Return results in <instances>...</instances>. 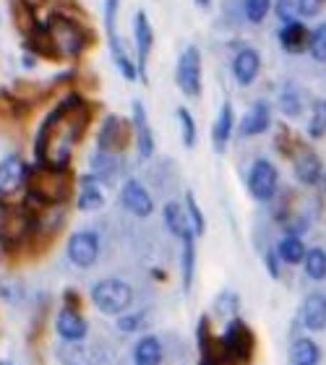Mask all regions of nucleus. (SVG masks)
Here are the masks:
<instances>
[{"label": "nucleus", "mask_w": 326, "mask_h": 365, "mask_svg": "<svg viewBox=\"0 0 326 365\" xmlns=\"http://www.w3.org/2000/svg\"><path fill=\"white\" fill-rule=\"evenodd\" d=\"M89 123V107L78 97H66L53 113L47 115L42 128L34 141V152H37L39 165H50V168H68L73 146L81 138L83 128Z\"/></svg>", "instance_id": "f257e3e1"}, {"label": "nucleus", "mask_w": 326, "mask_h": 365, "mask_svg": "<svg viewBox=\"0 0 326 365\" xmlns=\"http://www.w3.org/2000/svg\"><path fill=\"white\" fill-rule=\"evenodd\" d=\"M31 39L37 42L47 55H55V58H76L81 55V50L86 47L89 37L86 31L78 26V21L68 19L63 14L50 16V21L45 24V29H39L31 34Z\"/></svg>", "instance_id": "f03ea898"}, {"label": "nucleus", "mask_w": 326, "mask_h": 365, "mask_svg": "<svg viewBox=\"0 0 326 365\" xmlns=\"http://www.w3.org/2000/svg\"><path fill=\"white\" fill-rule=\"evenodd\" d=\"M26 188H29V201L39 206H53L63 204L71 196L73 180L68 175V168L37 165L26 173Z\"/></svg>", "instance_id": "7ed1b4c3"}, {"label": "nucleus", "mask_w": 326, "mask_h": 365, "mask_svg": "<svg viewBox=\"0 0 326 365\" xmlns=\"http://www.w3.org/2000/svg\"><path fill=\"white\" fill-rule=\"evenodd\" d=\"M34 232V212L26 206L0 201V243L19 245Z\"/></svg>", "instance_id": "20e7f679"}, {"label": "nucleus", "mask_w": 326, "mask_h": 365, "mask_svg": "<svg viewBox=\"0 0 326 365\" xmlns=\"http://www.w3.org/2000/svg\"><path fill=\"white\" fill-rule=\"evenodd\" d=\"M91 303L97 305V311L107 313V316H121L133 303V289L128 282L110 277V279H102L91 287Z\"/></svg>", "instance_id": "39448f33"}, {"label": "nucleus", "mask_w": 326, "mask_h": 365, "mask_svg": "<svg viewBox=\"0 0 326 365\" xmlns=\"http://www.w3.org/2000/svg\"><path fill=\"white\" fill-rule=\"evenodd\" d=\"M220 342H222V350L228 352L230 358H238V360H243V363H250L253 350H256V336H253L248 324L240 319L230 321Z\"/></svg>", "instance_id": "423d86ee"}, {"label": "nucleus", "mask_w": 326, "mask_h": 365, "mask_svg": "<svg viewBox=\"0 0 326 365\" xmlns=\"http://www.w3.org/2000/svg\"><path fill=\"white\" fill-rule=\"evenodd\" d=\"M115 19H118V0H105V31H107V45H110V55L113 63L121 68V73L126 78H136V63L131 61L126 47H123L118 29H115Z\"/></svg>", "instance_id": "0eeeda50"}, {"label": "nucleus", "mask_w": 326, "mask_h": 365, "mask_svg": "<svg viewBox=\"0 0 326 365\" xmlns=\"http://www.w3.org/2000/svg\"><path fill=\"white\" fill-rule=\"evenodd\" d=\"M175 81L185 97H198L201 94V53L196 45H188L178 58L175 68Z\"/></svg>", "instance_id": "6e6552de"}, {"label": "nucleus", "mask_w": 326, "mask_h": 365, "mask_svg": "<svg viewBox=\"0 0 326 365\" xmlns=\"http://www.w3.org/2000/svg\"><path fill=\"white\" fill-rule=\"evenodd\" d=\"M277 182H280V173L269 160H256L248 173V190L256 201H272L277 193Z\"/></svg>", "instance_id": "1a4fd4ad"}, {"label": "nucleus", "mask_w": 326, "mask_h": 365, "mask_svg": "<svg viewBox=\"0 0 326 365\" xmlns=\"http://www.w3.org/2000/svg\"><path fill=\"white\" fill-rule=\"evenodd\" d=\"M26 173L29 168L19 154H8L0 160V201H11L26 185Z\"/></svg>", "instance_id": "9d476101"}, {"label": "nucleus", "mask_w": 326, "mask_h": 365, "mask_svg": "<svg viewBox=\"0 0 326 365\" xmlns=\"http://www.w3.org/2000/svg\"><path fill=\"white\" fill-rule=\"evenodd\" d=\"M68 259L78 269H89L99 259V237L91 230H78L68 237Z\"/></svg>", "instance_id": "9b49d317"}, {"label": "nucleus", "mask_w": 326, "mask_h": 365, "mask_svg": "<svg viewBox=\"0 0 326 365\" xmlns=\"http://www.w3.org/2000/svg\"><path fill=\"white\" fill-rule=\"evenodd\" d=\"M133 42H136V58H138L136 73L146 84V61H149V53H152L154 47V29L144 11H136V16H133Z\"/></svg>", "instance_id": "f8f14e48"}, {"label": "nucleus", "mask_w": 326, "mask_h": 365, "mask_svg": "<svg viewBox=\"0 0 326 365\" xmlns=\"http://www.w3.org/2000/svg\"><path fill=\"white\" fill-rule=\"evenodd\" d=\"M128 144V125L123 118L118 115H110L105 123H102V128L97 133V149L99 152H113V154H121Z\"/></svg>", "instance_id": "ddd939ff"}, {"label": "nucleus", "mask_w": 326, "mask_h": 365, "mask_svg": "<svg viewBox=\"0 0 326 365\" xmlns=\"http://www.w3.org/2000/svg\"><path fill=\"white\" fill-rule=\"evenodd\" d=\"M55 331L61 334L63 342H81L83 336H86V331H89V324H86V319H83L76 308L66 305L58 313V319H55Z\"/></svg>", "instance_id": "4468645a"}, {"label": "nucleus", "mask_w": 326, "mask_h": 365, "mask_svg": "<svg viewBox=\"0 0 326 365\" xmlns=\"http://www.w3.org/2000/svg\"><path fill=\"white\" fill-rule=\"evenodd\" d=\"M292 168H295V178L305 185H316L324 175V168H321L319 154L313 149H305V146H297L295 154H292Z\"/></svg>", "instance_id": "2eb2a0df"}, {"label": "nucleus", "mask_w": 326, "mask_h": 365, "mask_svg": "<svg viewBox=\"0 0 326 365\" xmlns=\"http://www.w3.org/2000/svg\"><path fill=\"white\" fill-rule=\"evenodd\" d=\"M121 201H123V206H126L131 214H136V217H149V214L154 212L152 196H149V190L138 180H128L123 185Z\"/></svg>", "instance_id": "dca6fc26"}, {"label": "nucleus", "mask_w": 326, "mask_h": 365, "mask_svg": "<svg viewBox=\"0 0 326 365\" xmlns=\"http://www.w3.org/2000/svg\"><path fill=\"white\" fill-rule=\"evenodd\" d=\"M258 71H261V58L253 47H243L238 50V55L233 58V76L240 86H250L256 81Z\"/></svg>", "instance_id": "f3484780"}, {"label": "nucleus", "mask_w": 326, "mask_h": 365, "mask_svg": "<svg viewBox=\"0 0 326 365\" xmlns=\"http://www.w3.org/2000/svg\"><path fill=\"white\" fill-rule=\"evenodd\" d=\"M133 130H136V149L141 160H149L154 154V133L152 125H149V118H146V110L141 102H133Z\"/></svg>", "instance_id": "a211bd4d"}, {"label": "nucleus", "mask_w": 326, "mask_h": 365, "mask_svg": "<svg viewBox=\"0 0 326 365\" xmlns=\"http://www.w3.org/2000/svg\"><path fill=\"white\" fill-rule=\"evenodd\" d=\"M300 321L308 331H324L326 329V295L321 292H311L303 300L300 308Z\"/></svg>", "instance_id": "6ab92c4d"}, {"label": "nucleus", "mask_w": 326, "mask_h": 365, "mask_svg": "<svg viewBox=\"0 0 326 365\" xmlns=\"http://www.w3.org/2000/svg\"><path fill=\"white\" fill-rule=\"evenodd\" d=\"M269 123H272V110H269L266 102L258 99L240 120V136H258V133H264L269 128Z\"/></svg>", "instance_id": "aec40b11"}, {"label": "nucleus", "mask_w": 326, "mask_h": 365, "mask_svg": "<svg viewBox=\"0 0 326 365\" xmlns=\"http://www.w3.org/2000/svg\"><path fill=\"white\" fill-rule=\"evenodd\" d=\"M76 206L81 212H97L105 206V193L99 188V180L94 175H83L78 180V198Z\"/></svg>", "instance_id": "412c9836"}, {"label": "nucleus", "mask_w": 326, "mask_h": 365, "mask_svg": "<svg viewBox=\"0 0 326 365\" xmlns=\"http://www.w3.org/2000/svg\"><path fill=\"white\" fill-rule=\"evenodd\" d=\"M91 175L97 178L99 182H105V185H113L121 175V160H118V154L113 152H99L91 157Z\"/></svg>", "instance_id": "4be33fe9"}, {"label": "nucleus", "mask_w": 326, "mask_h": 365, "mask_svg": "<svg viewBox=\"0 0 326 365\" xmlns=\"http://www.w3.org/2000/svg\"><path fill=\"white\" fill-rule=\"evenodd\" d=\"M233 128H235V115H233V105L225 102L217 115V120L212 125V144L217 152H225V146H228L230 136H233Z\"/></svg>", "instance_id": "5701e85b"}, {"label": "nucleus", "mask_w": 326, "mask_h": 365, "mask_svg": "<svg viewBox=\"0 0 326 365\" xmlns=\"http://www.w3.org/2000/svg\"><path fill=\"white\" fill-rule=\"evenodd\" d=\"M287 360L290 365H319L321 363L319 344L313 342V339H308V336H300V339H295V342L290 344Z\"/></svg>", "instance_id": "b1692460"}, {"label": "nucleus", "mask_w": 326, "mask_h": 365, "mask_svg": "<svg viewBox=\"0 0 326 365\" xmlns=\"http://www.w3.org/2000/svg\"><path fill=\"white\" fill-rule=\"evenodd\" d=\"M308 37H311V31L305 29L300 21L285 24V29L280 31V42L287 53H303V50H308Z\"/></svg>", "instance_id": "393cba45"}, {"label": "nucleus", "mask_w": 326, "mask_h": 365, "mask_svg": "<svg viewBox=\"0 0 326 365\" xmlns=\"http://www.w3.org/2000/svg\"><path fill=\"white\" fill-rule=\"evenodd\" d=\"M162 217H165L167 230H170L175 237L193 235V230H190V225H188V217H185V209H183L178 201H170V204H165V209H162Z\"/></svg>", "instance_id": "a878e982"}, {"label": "nucleus", "mask_w": 326, "mask_h": 365, "mask_svg": "<svg viewBox=\"0 0 326 365\" xmlns=\"http://www.w3.org/2000/svg\"><path fill=\"white\" fill-rule=\"evenodd\" d=\"M133 363L136 365H160L162 363V342L157 336H141L133 347Z\"/></svg>", "instance_id": "bb28decb"}, {"label": "nucleus", "mask_w": 326, "mask_h": 365, "mask_svg": "<svg viewBox=\"0 0 326 365\" xmlns=\"http://www.w3.org/2000/svg\"><path fill=\"white\" fill-rule=\"evenodd\" d=\"M193 237L196 235L180 237V243H183L180 274H183V287L185 289H190V284H193V269H196V248H193Z\"/></svg>", "instance_id": "cd10ccee"}, {"label": "nucleus", "mask_w": 326, "mask_h": 365, "mask_svg": "<svg viewBox=\"0 0 326 365\" xmlns=\"http://www.w3.org/2000/svg\"><path fill=\"white\" fill-rule=\"evenodd\" d=\"M305 251H308V248H305L303 240L297 235L282 237L280 245H277V256H280V261H285V264H300Z\"/></svg>", "instance_id": "c85d7f7f"}, {"label": "nucleus", "mask_w": 326, "mask_h": 365, "mask_svg": "<svg viewBox=\"0 0 326 365\" xmlns=\"http://www.w3.org/2000/svg\"><path fill=\"white\" fill-rule=\"evenodd\" d=\"M58 358L63 365H94V358L86 347H81V342H63L58 350Z\"/></svg>", "instance_id": "c756f323"}, {"label": "nucleus", "mask_w": 326, "mask_h": 365, "mask_svg": "<svg viewBox=\"0 0 326 365\" xmlns=\"http://www.w3.org/2000/svg\"><path fill=\"white\" fill-rule=\"evenodd\" d=\"M300 264L305 267V274H308L311 279H316V282L326 279V251L324 248H308Z\"/></svg>", "instance_id": "7c9ffc66"}, {"label": "nucleus", "mask_w": 326, "mask_h": 365, "mask_svg": "<svg viewBox=\"0 0 326 365\" xmlns=\"http://www.w3.org/2000/svg\"><path fill=\"white\" fill-rule=\"evenodd\" d=\"M308 136L311 138L326 136V99H316V102H313L311 123H308Z\"/></svg>", "instance_id": "2f4dec72"}, {"label": "nucleus", "mask_w": 326, "mask_h": 365, "mask_svg": "<svg viewBox=\"0 0 326 365\" xmlns=\"http://www.w3.org/2000/svg\"><path fill=\"white\" fill-rule=\"evenodd\" d=\"M185 217H188V225H190V230H193V235H204L206 220H204V214H201V209H198L193 193L185 196Z\"/></svg>", "instance_id": "473e14b6"}, {"label": "nucleus", "mask_w": 326, "mask_h": 365, "mask_svg": "<svg viewBox=\"0 0 326 365\" xmlns=\"http://www.w3.org/2000/svg\"><path fill=\"white\" fill-rule=\"evenodd\" d=\"M178 123H180L185 149H193V146H196V120H193V115H190L185 107H178Z\"/></svg>", "instance_id": "72a5a7b5"}, {"label": "nucleus", "mask_w": 326, "mask_h": 365, "mask_svg": "<svg viewBox=\"0 0 326 365\" xmlns=\"http://www.w3.org/2000/svg\"><path fill=\"white\" fill-rule=\"evenodd\" d=\"M308 53L313 55V61L324 63L326 61V24H319L308 37Z\"/></svg>", "instance_id": "f704fd0d"}, {"label": "nucleus", "mask_w": 326, "mask_h": 365, "mask_svg": "<svg viewBox=\"0 0 326 365\" xmlns=\"http://www.w3.org/2000/svg\"><path fill=\"white\" fill-rule=\"evenodd\" d=\"M238 308H240V303H238V297L233 292H222L214 300V311L220 313V316H228V319H235Z\"/></svg>", "instance_id": "c9c22d12"}, {"label": "nucleus", "mask_w": 326, "mask_h": 365, "mask_svg": "<svg viewBox=\"0 0 326 365\" xmlns=\"http://www.w3.org/2000/svg\"><path fill=\"white\" fill-rule=\"evenodd\" d=\"M272 8V0H245V16L250 24H261Z\"/></svg>", "instance_id": "e433bc0d"}, {"label": "nucleus", "mask_w": 326, "mask_h": 365, "mask_svg": "<svg viewBox=\"0 0 326 365\" xmlns=\"http://www.w3.org/2000/svg\"><path fill=\"white\" fill-rule=\"evenodd\" d=\"M280 107H282V113L290 115V118H295V115L300 113V94H297L295 86H287V89L282 91Z\"/></svg>", "instance_id": "4c0bfd02"}, {"label": "nucleus", "mask_w": 326, "mask_h": 365, "mask_svg": "<svg viewBox=\"0 0 326 365\" xmlns=\"http://www.w3.org/2000/svg\"><path fill=\"white\" fill-rule=\"evenodd\" d=\"M146 324V313H128V316H121L118 319V329L121 331H126V334H131V331H138V329Z\"/></svg>", "instance_id": "58836bf2"}, {"label": "nucleus", "mask_w": 326, "mask_h": 365, "mask_svg": "<svg viewBox=\"0 0 326 365\" xmlns=\"http://www.w3.org/2000/svg\"><path fill=\"white\" fill-rule=\"evenodd\" d=\"M324 3L326 0H295V11L300 16H316V14H321Z\"/></svg>", "instance_id": "ea45409f"}, {"label": "nucleus", "mask_w": 326, "mask_h": 365, "mask_svg": "<svg viewBox=\"0 0 326 365\" xmlns=\"http://www.w3.org/2000/svg\"><path fill=\"white\" fill-rule=\"evenodd\" d=\"M277 16H280V21L290 24V21H295V3L292 0H277Z\"/></svg>", "instance_id": "a19ab883"}, {"label": "nucleus", "mask_w": 326, "mask_h": 365, "mask_svg": "<svg viewBox=\"0 0 326 365\" xmlns=\"http://www.w3.org/2000/svg\"><path fill=\"white\" fill-rule=\"evenodd\" d=\"M266 269L272 274V279H280V256H277V251H266Z\"/></svg>", "instance_id": "79ce46f5"}, {"label": "nucleus", "mask_w": 326, "mask_h": 365, "mask_svg": "<svg viewBox=\"0 0 326 365\" xmlns=\"http://www.w3.org/2000/svg\"><path fill=\"white\" fill-rule=\"evenodd\" d=\"M21 3H26L29 8H37L39 3H45V0H21Z\"/></svg>", "instance_id": "37998d69"}, {"label": "nucleus", "mask_w": 326, "mask_h": 365, "mask_svg": "<svg viewBox=\"0 0 326 365\" xmlns=\"http://www.w3.org/2000/svg\"><path fill=\"white\" fill-rule=\"evenodd\" d=\"M196 6H201V8H209V6H212V0H196Z\"/></svg>", "instance_id": "c03bdc74"}, {"label": "nucleus", "mask_w": 326, "mask_h": 365, "mask_svg": "<svg viewBox=\"0 0 326 365\" xmlns=\"http://www.w3.org/2000/svg\"><path fill=\"white\" fill-rule=\"evenodd\" d=\"M0 365H14L11 360H0Z\"/></svg>", "instance_id": "a18cd8bd"}, {"label": "nucleus", "mask_w": 326, "mask_h": 365, "mask_svg": "<svg viewBox=\"0 0 326 365\" xmlns=\"http://www.w3.org/2000/svg\"><path fill=\"white\" fill-rule=\"evenodd\" d=\"M324 188H326V175H324Z\"/></svg>", "instance_id": "49530a36"}]
</instances>
